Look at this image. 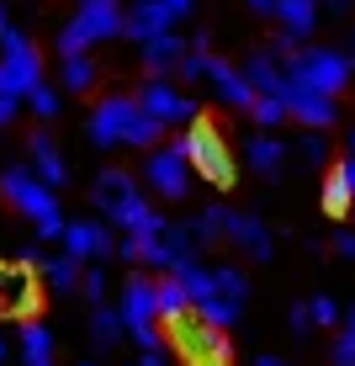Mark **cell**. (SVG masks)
I'll return each mask as SVG.
<instances>
[{
    "label": "cell",
    "mask_w": 355,
    "mask_h": 366,
    "mask_svg": "<svg viewBox=\"0 0 355 366\" xmlns=\"http://www.w3.org/2000/svg\"><path fill=\"white\" fill-rule=\"evenodd\" d=\"M37 85H43V54L11 27L6 37H0V91L21 101V96H32Z\"/></svg>",
    "instance_id": "obj_3"
},
{
    "label": "cell",
    "mask_w": 355,
    "mask_h": 366,
    "mask_svg": "<svg viewBox=\"0 0 355 366\" xmlns=\"http://www.w3.org/2000/svg\"><path fill=\"white\" fill-rule=\"evenodd\" d=\"M223 239H228V244H239L249 260H271V229H265L255 212H234V207H228Z\"/></svg>",
    "instance_id": "obj_16"
},
{
    "label": "cell",
    "mask_w": 355,
    "mask_h": 366,
    "mask_svg": "<svg viewBox=\"0 0 355 366\" xmlns=\"http://www.w3.org/2000/svg\"><path fill=\"white\" fill-rule=\"evenodd\" d=\"M144 181L154 186L159 197H170V202H181V197H186V186H191V159H186V133H175L170 144L149 149V159H144Z\"/></svg>",
    "instance_id": "obj_5"
},
{
    "label": "cell",
    "mask_w": 355,
    "mask_h": 366,
    "mask_svg": "<svg viewBox=\"0 0 355 366\" xmlns=\"http://www.w3.org/2000/svg\"><path fill=\"white\" fill-rule=\"evenodd\" d=\"M21 356H27V366H54V335L37 319H27V330H21Z\"/></svg>",
    "instance_id": "obj_25"
},
{
    "label": "cell",
    "mask_w": 355,
    "mask_h": 366,
    "mask_svg": "<svg viewBox=\"0 0 355 366\" xmlns=\"http://www.w3.org/2000/svg\"><path fill=\"white\" fill-rule=\"evenodd\" d=\"M308 330H313V313H308V302H297V308H291V335L302 340Z\"/></svg>",
    "instance_id": "obj_40"
},
{
    "label": "cell",
    "mask_w": 355,
    "mask_h": 366,
    "mask_svg": "<svg viewBox=\"0 0 355 366\" xmlns=\"http://www.w3.org/2000/svg\"><path fill=\"white\" fill-rule=\"evenodd\" d=\"M355 207V197H350V181H345V170H329L324 175V212H329V218H345V212Z\"/></svg>",
    "instance_id": "obj_27"
},
{
    "label": "cell",
    "mask_w": 355,
    "mask_h": 366,
    "mask_svg": "<svg viewBox=\"0 0 355 366\" xmlns=\"http://www.w3.org/2000/svg\"><path fill=\"white\" fill-rule=\"evenodd\" d=\"M223 366H228V361H223Z\"/></svg>",
    "instance_id": "obj_60"
},
{
    "label": "cell",
    "mask_w": 355,
    "mask_h": 366,
    "mask_svg": "<svg viewBox=\"0 0 355 366\" xmlns=\"http://www.w3.org/2000/svg\"><path fill=\"white\" fill-rule=\"evenodd\" d=\"M191 223H196V239H201V244H218V239H223V223H228V207H223V202H212V207L201 212V218H191Z\"/></svg>",
    "instance_id": "obj_34"
},
{
    "label": "cell",
    "mask_w": 355,
    "mask_h": 366,
    "mask_svg": "<svg viewBox=\"0 0 355 366\" xmlns=\"http://www.w3.org/2000/svg\"><path fill=\"white\" fill-rule=\"evenodd\" d=\"M170 276L181 282V292L191 297V308H201V302L212 297V271H207V266H196V260H181V266H175Z\"/></svg>",
    "instance_id": "obj_24"
},
{
    "label": "cell",
    "mask_w": 355,
    "mask_h": 366,
    "mask_svg": "<svg viewBox=\"0 0 355 366\" xmlns=\"http://www.w3.org/2000/svg\"><path fill=\"white\" fill-rule=\"evenodd\" d=\"M27 170L48 186V192H59V186L69 181V165H64V154H59V144H54V133H48V128H37L27 138Z\"/></svg>",
    "instance_id": "obj_14"
},
{
    "label": "cell",
    "mask_w": 355,
    "mask_h": 366,
    "mask_svg": "<svg viewBox=\"0 0 355 366\" xmlns=\"http://www.w3.org/2000/svg\"><path fill=\"white\" fill-rule=\"evenodd\" d=\"M244 159H249V170H255V175H276V170H281V159H286V144L276 133H255V138H244Z\"/></svg>",
    "instance_id": "obj_21"
},
{
    "label": "cell",
    "mask_w": 355,
    "mask_h": 366,
    "mask_svg": "<svg viewBox=\"0 0 355 366\" xmlns=\"http://www.w3.org/2000/svg\"><path fill=\"white\" fill-rule=\"evenodd\" d=\"M154 308H159V319L181 324L186 313H191V297L181 292V282H175V276H154Z\"/></svg>",
    "instance_id": "obj_22"
},
{
    "label": "cell",
    "mask_w": 355,
    "mask_h": 366,
    "mask_svg": "<svg viewBox=\"0 0 355 366\" xmlns=\"http://www.w3.org/2000/svg\"><path fill=\"white\" fill-rule=\"evenodd\" d=\"M80 292L91 302H106V266H85L80 271Z\"/></svg>",
    "instance_id": "obj_36"
},
{
    "label": "cell",
    "mask_w": 355,
    "mask_h": 366,
    "mask_svg": "<svg viewBox=\"0 0 355 366\" xmlns=\"http://www.w3.org/2000/svg\"><path fill=\"white\" fill-rule=\"evenodd\" d=\"M207 85L218 91L223 107H234V112H249V107H255V91H249L244 69L228 64V59H218V54H212V64H207Z\"/></svg>",
    "instance_id": "obj_15"
},
{
    "label": "cell",
    "mask_w": 355,
    "mask_h": 366,
    "mask_svg": "<svg viewBox=\"0 0 355 366\" xmlns=\"http://www.w3.org/2000/svg\"><path fill=\"white\" fill-rule=\"evenodd\" d=\"M297 154H302V165L324 170V159H329V138H324V133H302V138H297Z\"/></svg>",
    "instance_id": "obj_35"
},
{
    "label": "cell",
    "mask_w": 355,
    "mask_h": 366,
    "mask_svg": "<svg viewBox=\"0 0 355 366\" xmlns=\"http://www.w3.org/2000/svg\"><path fill=\"white\" fill-rule=\"evenodd\" d=\"M96 59L91 54H80V59H64V64H59V91H69V96H85L96 85Z\"/></svg>",
    "instance_id": "obj_23"
},
{
    "label": "cell",
    "mask_w": 355,
    "mask_h": 366,
    "mask_svg": "<svg viewBox=\"0 0 355 366\" xmlns=\"http://www.w3.org/2000/svg\"><path fill=\"white\" fill-rule=\"evenodd\" d=\"M16 260L32 271V266H43V249H37V244H21V249H16Z\"/></svg>",
    "instance_id": "obj_42"
},
{
    "label": "cell",
    "mask_w": 355,
    "mask_h": 366,
    "mask_svg": "<svg viewBox=\"0 0 355 366\" xmlns=\"http://www.w3.org/2000/svg\"><path fill=\"white\" fill-rule=\"evenodd\" d=\"M308 6H319V0H308Z\"/></svg>",
    "instance_id": "obj_58"
},
{
    "label": "cell",
    "mask_w": 355,
    "mask_h": 366,
    "mask_svg": "<svg viewBox=\"0 0 355 366\" xmlns=\"http://www.w3.org/2000/svg\"><path fill=\"white\" fill-rule=\"evenodd\" d=\"M91 335H96V345H117V340L128 335V324H122V308H111V302H96Z\"/></svg>",
    "instance_id": "obj_26"
},
{
    "label": "cell",
    "mask_w": 355,
    "mask_h": 366,
    "mask_svg": "<svg viewBox=\"0 0 355 366\" xmlns=\"http://www.w3.org/2000/svg\"><path fill=\"white\" fill-rule=\"evenodd\" d=\"M249 117L260 122V133H276L286 122V101L281 96H255V107H249Z\"/></svg>",
    "instance_id": "obj_32"
},
{
    "label": "cell",
    "mask_w": 355,
    "mask_h": 366,
    "mask_svg": "<svg viewBox=\"0 0 355 366\" xmlns=\"http://www.w3.org/2000/svg\"><path fill=\"white\" fill-rule=\"evenodd\" d=\"M350 64H355V32H350Z\"/></svg>",
    "instance_id": "obj_55"
},
{
    "label": "cell",
    "mask_w": 355,
    "mask_h": 366,
    "mask_svg": "<svg viewBox=\"0 0 355 366\" xmlns=\"http://www.w3.org/2000/svg\"><path fill=\"white\" fill-rule=\"evenodd\" d=\"M324 6H329V11H350V0H324Z\"/></svg>",
    "instance_id": "obj_52"
},
{
    "label": "cell",
    "mask_w": 355,
    "mask_h": 366,
    "mask_svg": "<svg viewBox=\"0 0 355 366\" xmlns=\"http://www.w3.org/2000/svg\"><path fill=\"white\" fill-rule=\"evenodd\" d=\"M255 366H286V361H281V356H260Z\"/></svg>",
    "instance_id": "obj_51"
},
{
    "label": "cell",
    "mask_w": 355,
    "mask_h": 366,
    "mask_svg": "<svg viewBox=\"0 0 355 366\" xmlns=\"http://www.w3.org/2000/svg\"><path fill=\"white\" fill-rule=\"evenodd\" d=\"M286 117H297L308 133H324L329 122L339 117V107H334V96H319V91H308V85H291L286 80Z\"/></svg>",
    "instance_id": "obj_12"
},
{
    "label": "cell",
    "mask_w": 355,
    "mask_h": 366,
    "mask_svg": "<svg viewBox=\"0 0 355 366\" xmlns=\"http://www.w3.org/2000/svg\"><path fill=\"white\" fill-rule=\"evenodd\" d=\"M27 107H32V112H37V117H43V122H54V117H59V107H64V91L43 80V85H37V91L27 96Z\"/></svg>",
    "instance_id": "obj_33"
},
{
    "label": "cell",
    "mask_w": 355,
    "mask_h": 366,
    "mask_svg": "<svg viewBox=\"0 0 355 366\" xmlns=\"http://www.w3.org/2000/svg\"><path fill=\"white\" fill-rule=\"evenodd\" d=\"M80 366H96V361H80Z\"/></svg>",
    "instance_id": "obj_57"
},
{
    "label": "cell",
    "mask_w": 355,
    "mask_h": 366,
    "mask_svg": "<svg viewBox=\"0 0 355 366\" xmlns=\"http://www.w3.org/2000/svg\"><path fill=\"white\" fill-rule=\"evenodd\" d=\"M43 282L54 287V292H74V287H80V260H69V255H48L43 260Z\"/></svg>",
    "instance_id": "obj_28"
},
{
    "label": "cell",
    "mask_w": 355,
    "mask_h": 366,
    "mask_svg": "<svg viewBox=\"0 0 355 366\" xmlns=\"http://www.w3.org/2000/svg\"><path fill=\"white\" fill-rule=\"evenodd\" d=\"M59 244H64V255H69V260H91V266H101V260L117 249V244H111V229H106V223H96V218L69 223Z\"/></svg>",
    "instance_id": "obj_13"
},
{
    "label": "cell",
    "mask_w": 355,
    "mask_h": 366,
    "mask_svg": "<svg viewBox=\"0 0 355 366\" xmlns=\"http://www.w3.org/2000/svg\"><path fill=\"white\" fill-rule=\"evenodd\" d=\"M117 308H122V324H128V335L138 340V345L159 350V335H154V319H159V308H154V276H128Z\"/></svg>",
    "instance_id": "obj_7"
},
{
    "label": "cell",
    "mask_w": 355,
    "mask_h": 366,
    "mask_svg": "<svg viewBox=\"0 0 355 366\" xmlns=\"http://www.w3.org/2000/svg\"><path fill=\"white\" fill-rule=\"evenodd\" d=\"M345 149H350V159H355V128H350V144H345Z\"/></svg>",
    "instance_id": "obj_54"
},
{
    "label": "cell",
    "mask_w": 355,
    "mask_h": 366,
    "mask_svg": "<svg viewBox=\"0 0 355 366\" xmlns=\"http://www.w3.org/2000/svg\"><path fill=\"white\" fill-rule=\"evenodd\" d=\"M0 313H16V319H32V313H37V287H32V276L0 271Z\"/></svg>",
    "instance_id": "obj_20"
},
{
    "label": "cell",
    "mask_w": 355,
    "mask_h": 366,
    "mask_svg": "<svg viewBox=\"0 0 355 366\" xmlns=\"http://www.w3.org/2000/svg\"><path fill=\"white\" fill-rule=\"evenodd\" d=\"M339 170H345V181H350V197H355V159H339Z\"/></svg>",
    "instance_id": "obj_47"
},
{
    "label": "cell",
    "mask_w": 355,
    "mask_h": 366,
    "mask_svg": "<svg viewBox=\"0 0 355 366\" xmlns=\"http://www.w3.org/2000/svg\"><path fill=\"white\" fill-rule=\"evenodd\" d=\"M138 112H144V107H138V96H101V101H96V112H91V122H85L91 144H96V149L128 144V133H133Z\"/></svg>",
    "instance_id": "obj_8"
},
{
    "label": "cell",
    "mask_w": 355,
    "mask_h": 366,
    "mask_svg": "<svg viewBox=\"0 0 355 366\" xmlns=\"http://www.w3.org/2000/svg\"><path fill=\"white\" fill-rule=\"evenodd\" d=\"M191 313H196L201 324H212V330H228V324H239V313H244V308H239V302H228V297H218V292H212V297L201 302V308H191Z\"/></svg>",
    "instance_id": "obj_30"
},
{
    "label": "cell",
    "mask_w": 355,
    "mask_h": 366,
    "mask_svg": "<svg viewBox=\"0 0 355 366\" xmlns=\"http://www.w3.org/2000/svg\"><path fill=\"white\" fill-rule=\"evenodd\" d=\"M334 249H339L345 260H355V234H350V229H345V234H334Z\"/></svg>",
    "instance_id": "obj_44"
},
{
    "label": "cell",
    "mask_w": 355,
    "mask_h": 366,
    "mask_svg": "<svg viewBox=\"0 0 355 366\" xmlns=\"http://www.w3.org/2000/svg\"><path fill=\"white\" fill-rule=\"evenodd\" d=\"M244 80H249L255 96H286V64L271 59V48H260V54L244 59Z\"/></svg>",
    "instance_id": "obj_18"
},
{
    "label": "cell",
    "mask_w": 355,
    "mask_h": 366,
    "mask_svg": "<svg viewBox=\"0 0 355 366\" xmlns=\"http://www.w3.org/2000/svg\"><path fill=\"white\" fill-rule=\"evenodd\" d=\"M80 6H117V0H80Z\"/></svg>",
    "instance_id": "obj_53"
},
{
    "label": "cell",
    "mask_w": 355,
    "mask_h": 366,
    "mask_svg": "<svg viewBox=\"0 0 355 366\" xmlns=\"http://www.w3.org/2000/svg\"><path fill=\"white\" fill-rule=\"evenodd\" d=\"M64 229H69V223H64V212H59V218L37 223V239H64Z\"/></svg>",
    "instance_id": "obj_41"
},
{
    "label": "cell",
    "mask_w": 355,
    "mask_h": 366,
    "mask_svg": "<svg viewBox=\"0 0 355 366\" xmlns=\"http://www.w3.org/2000/svg\"><path fill=\"white\" fill-rule=\"evenodd\" d=\"M339 335H350V340H355V302H350V313H345V330H339Z\"/></svg>",
    "instance_id": "obj_49"
},
{
    "label": "cell",
    "mask_w": 355,
    "mask_h": 366,
    "mask_svg": "<svg viewBox=\"0 0 355 366\" xmlns=\"http://www.w3.org/2000/svg\"><path fill=\"white\" fill-rule=\"evenodd\" d=\"M133 366H138V361H133Z\"/></svg>",
    "instance_id": "obj_59"
},
{
    "label": "cell",
    "mask_w": 355,
    "mask_h": 366,
    "mask_svg": "<svg viewBox=\"0 0 355 366\" xmlns=\"http://www.w3.org/2000/svg\"><path fill=\"white\" fill-rule=\"evenodd\" d=\"M6 122H16V96L0 91V128H6Z\"/></svg>",
    "instance_id": "obj_43"
},
{
    "label": "cell",
    "mask_w": 355,
    "mask_h": 366,
    "mask_svg": "<svg viewBox=\"0 0 355 366\" xmlns=\"http://www.w3.org/2000/svg\"><path fill=\"white\" fill-rule=\"evenodd\" d=\"M138 107L149 112L154 122H164V128H191V122L201 117V107H196V96H186V91H175L170 80H144L138 85Z\"/></svg>",
    "instance_id": "obj_10"
},
{
    "label": "cell",
    "mask_w": 355,
    "mask_h": 366,
    "mask_svg": "<svg viewBox=\"0 0 355 366\" xmlns=\"http://www.w3.org/2000/svg\"><path fill=\"white\" fill-rule=\"evenodd\" d=\"M186 159L196 165V175L207 186H234V154H228V144H223V133L212 128V122H191L186 128Z\"/></svg>",
    "instance_id": "obj_4"
},
{
    "label": "cell",
    "mask_w": 355,
    "mask_h": 366,
    "mask_svg": "<svg viewBox=\"0 0 355 366\" xmlns=\"http://www.w3.org/2000/svg\"><path fill=\"white\" fill-rule=\"evenodd\" d=\"M175 340H181L186 361H196V366H223L228 361V335L212 330V324H201V319H191V313L175 324Z\"/></svg>",
    "instance_id": "obj_11"
},
{
    "label": "cell",
    "mask_w": 355,
    "mask_h": 366,
    "mask_svg": "<svg viewBox=\"0 0 355 366\" xmlns=\"http://www.w3.org/2000/svg\"><path fill=\"white\" fill-rule=\"evenodd\" d=\"M308 313H313V324H319V330H329V324H339V302H334V297H324V292L308 302Z\"/></svg>",
    "instance_id": "obj_37"
},
{
    "label": "cell",
    "mask_w": 355,
    "mask_h": 366,
    "mask_svg": "<svg viewBox=\"0 0 355 366\" xmlns=\"http://www.w3.org/2000/svg\"><path fill=\"white\" fill-rule=\"evenodd\" d=\"M11 27H16V21H11V11H6V6H0V37H6Z\"/></svg>",
    "instance_id": "obj_50"
},
{
    "label": "cell",
    "mask_w": 355,
    "mask_h": 366,
    "mask_svg": "<svg viewBox=\"0 0 355 366\" xmlns=\"http://www.w3.org/2000/svg\"><path fill=\"white\" fill-rule=\"evenodd\" d=\"M117 260L138 266V260H144V239H138V234H122V239H117Z\"/></svg>",
    "instance_id": "obj_39"
},
{
    "label": "cell",
    "mask_w": 355,
    "mask_h": 366,
    "mask_svg": "<svg viewBox=\"0 0 355 366\" xmlns=\"http://www.w3.org/2000/svg\"><path fill=\"white\" fill-rule=\"evenodd\" d=\"M0 361H6V340H0Z\"/></svg>",
    "instance_id": "obj_56"
},
{
    "label": "cell",
    "mask_w": 355,
    "mask_h": 366,
    "mask_svg": "<svg viewBox=\"0 0 355 366\" xmlns=\"http://www.w3.org/2000/svg\"><path fill=\"white\" fill-rule=\"evenodd\" d=\"M350 54H339V48H297V54L286 59V80L291 85H308V91L319 96H339L350 85Z\"/></svg>",
    "instance_id": "obj_2"
},
{
    "label": "cell",
    "mask_w": 355,
    "mask_h": 366,
    "mask_svg": "<svg viewBox=\"0 0 355 366\" xmlns=\"http://www.w3.org/2000/svg\"><path fill=\"white\" fill-rule=\"evenodd\" d=\"M207 64H212V48H207V32H196V43L191 48H186V59H181V69H175V74H181V80H207Z\"/></svg>",
    "instance_id": "obj_29"
},
{
    "label": "cell",
    "mask_w": 355,
    "mask_h": 366,
    "mask_svg": "<svg viewBox=\"0 0 355 366\" xmlns=\"http://www.w3.org/2000/svg\"><path fill=\"white\" fill-rule=\"evenodd\" d=\"M249 11H260V16H276V0H244Z\"/></svg>",
    "instance_id": "obj_46"
},
{
    "label": "cell",
    "mask_w": 355,
    "mask_h": 366,
    "mask_svg": "<svg viewBox=\"0 0 355 366\" xmlns=\"http://www.w3.org/2000/svg\"><path fill=\"white\" fill-rule=\"evenodd\" d=\"M212 292L244 308V297H249V282H244V271H239V266H218V271H212Z\"/></svg>",
    "instance_id": "obj_31"
},
{
    "label": "cell",
    "mask_w": 355,
    "mask_h": 366,
    "mask_svg": "<svg viewBox=\"0 0 355 366\" xmlns=\"http://www.w3.org/2000/svg\"><path fill=\"white\" fill-rule=\"evenodd\" d=\"M0 192H6V202L16 212H27L32 223H48V218H59V197L48 192L43 181L27 170V165H11L6 175H0Z\"/></svg>",
    "instance_id": "obj_9"
},
{
    "label": "cell",
    "mask_w": 355,
    "mask_h": 366,
    "mask_svg": "<svg viewBox=\"0 0 355 366\" xmlns=\"http://www.w3.org/2000/svg\"><path fill=\"white\" fill-rule=\"evenodd\" d=\"M159 6H164V11H170V16H175V21H181V16H186V11H191V6H196V0H159Z\"/></svg>",
    "instance_id": "obj_45"
},
{
    "label": "cell",
    "mask_w": 355,
    "mask_h": 366,
    "mask_svg": "<svg viewBox=\"0 0 355 366\" xmlns=\"http://www.w3.org/2000/svg\"><path fill=\"white\" fill-rule=\"evenodd\" d=\"M170 11L159 6V0H133V11L122 16V32L138 37V43H149V37H159V32H170Z\"/></svg>",
    "instance_id": "obj_19"
},
{
    "label": "cell",
    "mask_w": 355,
    "mask_h": 366,
    "mask_svg": "<svg viewBox=\"0 0 355 366\" xmlns=\"http://www.w3.org/2000/svg\"><path fill=\"white\" fill-rule=\"evenodd\" d=\"M329 361H334V366H355V340H350V335H334V345H329Z\"/></svg>",
    "instance_id": "obj_38"
},
{
    "label": "cell",
    "mask_w": 355,
    "mask_h": 366,
    "mask_svg": "<svg viewBox=\"0 0 355 366\" xmlns=\"http://www.w3.org/2000/svg\"><path fill=\"white\" fill-rule=\"evenodd\" d=\"M138 366H164V356H159V350H144V361H138Z\"/></svg>",
    "instance_id": "obj_48"
},
{
    "label": "cell",
    "mask_w": 355,
    "mask_h": 366,
    "mask_svg": "<svg viewBox=\"0 0 355 366\" xmlns=\"http://www.w3.org/2000/svg\"><path fill=\"white\" fill-rule=\"evenodd\" d=\"M91 202H96V207L111 218V229H122V234H138L149 218H154V202H149L144 192H138V181H133L128 170H117V165L96 175Z\"/></svg>",
    "instance_id": "obj_1"
},
{
    "label": "cell",
    "mask_w": 355,
    "mask_h": 366,
    "mask_svg": "<svg viewBox=\"0 0 355 366\" xmlns=\"http://www.w3.org/2000/svg\"><path fill=\"white\" fill-rule=\"evenodd\" d=\"M122 32V11L117 6H80L74 21L59 32V59H80L91 43H106V37Z\"/></svg>",
    "instance_id": "obj_6"
},
{
    "label": "cell",
    "mask_w": 355,
    "mask_h": 366,
    "mask_svg": "<svg viewBox=\"0 0 355 366\" xmlns=\"http://www.w3.org/2000/svg\"><path fill=\"white\" fill-rule=\"evenodd\" d=\"M138 48H144L149 80H170V74L181 69V59H186L191 43H181V32H159V37H149V43H138Z\"/></svg>",
    "instance_id": "obj_17"
}]
</instances>
